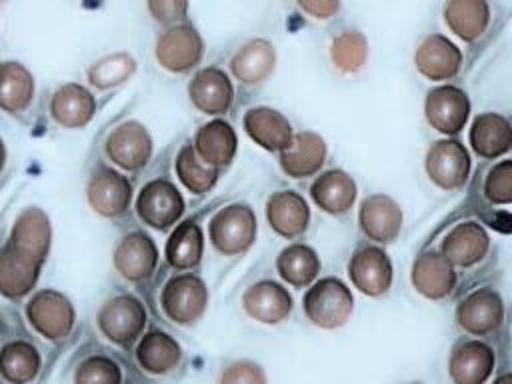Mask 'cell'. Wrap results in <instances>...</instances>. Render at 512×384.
Segmentation results:
<instances>
[{
    "mask_svg": "<svg viewBox=\"0 0 512 384\" xmlns=\"http://www.w3.org/2000/svg\"><path fill=\"white\" fill-rule=\"evenodd\" d=\"M326 158V144L316 132L292 134L290 144L280 152V166L292 178H306L320 170Z\"/></svg>",
    "mask_w": 512,
    "mask_h": 384,
    "instance_id": "cb8c5ba5",
    "label": "cell"
},
{
    "mask_svg": "<svg viewBox=\"0 0 512 384\" xmlns=\"http://www.w3.org/2000/svg\"><path fill=\"white\" fill-rule=\"evenodd\" d=\"M494 384H512V376L510 374H502V376L496 378Z\"/></svg>",
    "mask_w": 512,
    "mask_h": 384,
    "instance_id": "bcb514c9",
    "label": "cell"
},
{
    "mask_svg": "<svg viewBox=\"0 0 512 384\" xmlns=\"http://www.w3.org/2000/svg\"><path fill=\"white\" fill-rule=\"evenodd\" d=\"M412 384H418V382H412Z\"/></svg>",
    "mask_w": 512,
    "mask_h": 384,
    "instance_id": "681fc988",
    "label": "cell"
},
{
    "mask_svg": "<svg viewBox=\"0 0 512 384\" xmlns=\"http://www.w3.org/2000/svg\"><path fill=\"white\" fill-rule=\"evenodd\" d=\"M26 316L32 328L48 338L60 340L70 334L74 326V306L58 290H40L26 304Z\"/></svg>",
    "mask_w": 512,
    "mask_h": 384,
    "instance_id": "277c9868",
    "label": "cell"
},
{
    "mask_svg": "<svg viewBox=\"0 0 512 384\" xmlns=\"http://www.w3.org/2000/svg\"><path fill=\"white\" fill-rule=\"evenodd\" d=\"M190 102L204 114H224L234 98V88L226 72L216 66L198 70L188 84Z\"/></svg>",
    "mask_w": 512,
    "mask_h": 384,
    "instance_id": "ac0fdd59",
    "label": "cell"
},
{
    "mask_svg": "<svg viewBox=\"0 0 512 384\" xmlns=\"http://www.w3.org/2000/svg\"><path fill=\"white\" fill-rule=\"evenodd\" d=\"M150 16L158 24H176L188 12V0H146Z\"/></svg>",
    "mask_w": 512,
    "mask_h": 384,
    "instance_id": "ee69618b",
    "label": "cell"
},
{
    "mask_svg": "<svg viewBox=\"0 0 512 384\" xmlns=\"http://www.w3.org/2000/svg\"><path fill=\"white\" fill-rule=\"evenodd\" d=\"M4 162H6V148H4V142L0 140V172L4 168Z\"/></svg>",
    "mask_w": 512,
    "mask_h": 384,
    "instance_id": "7dc6e473",
    "label": "cell"
},
{
    "mask_svg": "<svg viewBox=\"0 0 512 384\" xmlns=\"http://www.w3.org/2000/svg\"><path fill=\"white\" fill-rule=\"evenodd\" d=\"M304 314L324 330H334L346 324L354 310V298L348 286L338 278H322L312 284L304 296Z\"/></svg>",
    "mask_w": 512,
    "mask_h": 384,
    "instance_id": "6da1fadb",
    "label": "cell"
},
{
    "mask_svg": "<svg viewBox=\"0 0 512 384\" xmlns=\"http://www.w3.org/2000/svg\"><path fill=\"white\" fill-rule=\"evenodd\" d=\"M494 368V352L480 340H466L452 350L448 372L454 384H484Z\"/></svg>",
    "mask_w": 512,
    "mask_h": 384,
    "instance_id": "ffe728a7",
    "label": "cell"
},
{
    "mask_svg": "<svg viewBox=\"0 0 512 384\" xmlns=\"http://www.w3.org/2000/svg\"><path fill=\"white\" fill-rule=\"evenodd\" d=\"M146 324L142 302L130 294L114 296L98 312L100 332L114 344H130L140 336Z\"/></svg>",
    "mask_w": 512,
    "mask_h": 384,
    "instance_id": "52a82bcc",
    "label": "cell"
},
{
    "mask_svg": "<svg viewBox=\"0 0 512 384\" xmlns=\"http://www.w3.org/2000/svg\"><path fill=\"white\" fill-rule=\"evenodd\" d=\"M312 200L328 214H344L356 200V184L344 170H328L310 186Z\"/></svg>",
    "mask_w": 512,
    "mask_h": 384,
    "instance_id": "f1b7e54d",
    "label": "cell"
},
{
    "mask_svg": "<svg viewBox=\"0 0 512 384\" xmlns=\"http://www.w3.org/2000/svg\"><path fill=\"white\" fill-rule=\"evenodd\" d=\"M330 58L344 74L358 72L368 58V40L358 30H344L330 44Z\"/></svg>",
    "mask_w": 512,
    "mask_h": 384,
    "instance_id": "f35d334b",
    "label": "cell"
},
{
    "mask_svg": "<svg viewBox=\"0 0 512 384\" xmlns=\"http://www.w3.org/2000/svg\"><path fill=\"white\" fill-rule=\"evenodd\" d=\"M208 232L218 252L226 256L242 254L256 240V216L246 204H230L212 216Z\"/></svg>",
    "mask_w": 512,
    "mask_h": 384,
    "instance_id": "7a4b0ae2",
    "label": "cell"
},
{
    "mask_svg": "<svg viewBox=\"0 0 512 384\" xmlns=\"http://www.w3.org/2000/svg\"><path fill=\"white\" fill-rule=\"evenodd\" d=\"M244 130L258 146L270 152H282L292 140L288 118L268 106L250 108L244 114Z\"/></svg>",
    "mask_w": 512,
    "mask_h": 384,
    "instance_id": "603a6c76",
    "label": "cell"
},
{
    "mask_svg": "<svg viewBox=\"0 0 512 384\" xmlns=\"http://www.w3.org/2000/svg\"><path fill=\"white\" fill-rule=\"evenodd\" d=\"M138 364L150 374H166L174 370L182 358L180 344L166 332L152 330L142 336L136 348Z\"/></svg>",
    "mask_w": 512,
    "mask_h": 384,
    "instance_id": "836d02e7",
    "label": "cell"
},
{
    "mask_svg": "<svg viewBox=\"0 0 512 384\" xmlns=\"http://www.w3.org/2000/svg\"><path fill=\"white\" fill-rule=\"evenodd\" d=\"M470 112L468 96L456 86H438L428 92L424 102V114L432 128L442 134H458Z\"/></svg>",
    "mask_w": 512,
    "mask_h": 384,
    "instance_id": "4fadbf2b",
    "label": "cell"
},
{
    "mask_svg": "<svg viewBox=\"0 0 512 384\" xmlns=\"http://www.w3.org/2000/svg\"><path fill=\"white\" fill-rule=\"evenodd\" d=\"M488 246H490L488 234L480 224L462 222L446 234L442 242V256L452 266L470 268L486 256Z\"/></svg>",
    "mask_w": 512,
    "mask_h": 384,
    "instance_id": "d4e9b609",
    "label": "cell"
},
{
    "mask_svg": "<svg viewBox=\"0 0 512 384\" xmlns=\"http://www.w3.org/2000/svg\"><path fill=\"white\" fill-rule=\"evenodd\" d=\"M456 320L468 334L484 336L494 332L504 320L502 298L492 288L470 292L456 308Z\"/></svg>",
    "mask_w": 512,
    "mask_h": 384,
    "instance_id": "7c38bea8",
    "label": "cell"
},
{
    "mask_svg": "<svg viewBox=\"0 0 512 384\" xmlns=\"http://www.w3.org/2000/svg\"><path fill=\"white\" fill-rule=\"evenodd\" d=\"M444 22L458 38L472 42L488 28L490 10L486 0H446Z\"/></svg>",
    "mask_w": 512,
    "mask_h": 384,
    "instance_id": "d6a6232c",
    "label": "cell"
},
{
    "mask_svg": "<svg viewBox=\"0 0 512 384\" xmlns=\"http://www.w3.org/2000/svg\"><path fill=\"white\" fill-rule=\"evenodd\" d=\"M276 268L284 282L296 288H302V286H308L318 276L320 258L310 246L292 244L278 254Z\"/></svg>",
    "mask_w": 512,
    "mask_h": 384,
    "instance_id": "d590c367",
    "label": "cell"
},
{
    "mask_svg": "<svg viewBox=\"0 0 512 384\" xmlns=\"http://www.w3.org/2000/svg\"><path fill=\"white\" fill-rule=\"evenodd\" d=\"M414 64L428 80L454 78L462 64L460 48L442 34L426 36L414 54Z\"/></svg>",
    "mask_w": 512,
    "mask_h": 384,
    "instance_id": "2e32d148",
    "label": "cell"
},
{
    "mask_svg": "<svg viewBox=\"0 0 512 384\" xmlns=\"http://www.w3.org/2000/svg\"><path fill=\"white\" fill-rule=\"evenodd\" d=\"M106 154L118 168L136 172L150 160L152 138L140 122H124L106 138Z\"/></svg>",
    "mask_w": 512,
    "mask_h": 384,
    "instance_id": "30bf717a",
    "label": "cell"
},
{
    "mask_svg": "<svg viewBox=\"0 0 512 384\" xmlns=\"http://www.w3.org/2000/svg\"><path fill=\"white\" fill-rule=\"evenodd\" d=\"M32 98V72L16 60L0 62V108L8 114H18L32 104Z\"/></svg>",
    "mask_w": 512,
    "mask_h": 384,
    "instance_id": "1f68e13d",
    "label": "cell"
},
{
    "mask_svg": "<svg viewBox=\"0 0 512 384\" xmlns=\"http://www.w3.org/2000/svg\"><path fill=\"white\" fill-rule=\"evenodd\" d=\"M4 2H6V0H0V6H2V4H4Z\"/></svg>",
    "mask_w": 512,
    "mask_h": 384,
    "instance_id": "c3c4849f",
    "label": "cell"
},
{
    "mask_svg": "<svg viewBox=\"0 0 512 384\" xmlns=\"http://www.w3.org/2000/svg\"><path fill=\"white\" fill-rule=\"evenodd\" d=\"M136 212L144 224L156 230H166L182 216L184 200L172 182L152 180L140 190Z\"/></svg>",
    "mask_w": 512,
    "mask_h": 384,
    "instance_id": "ba28073f",
    "label": "cell"
},
{
    "mask_svg": "<svg viewBox=\"0 0 512 384\" xmlns=\"http://www.w3.org/2000/svg\"><path fill=\"white\" fill-rule=\"evenodd\" d=\"M266 216L274 232L284 238H296L308 228L310 210L300 194L292 190H282L268 198Z\"/></svg>",
    "mask_w": 512,
    "mask_h": 384,
    "instance_id": "484cf974",
    "label": "cell"
},
{
    "mask_svg": "<svg viewBox=\"0 0 512 384\" xmlns=\"http://www.w3.org/2000/svg\"><path fill=\"white\" fill-rule=\"evenodd\" d=\"M154 52L162 68L180 74L188 72L200 62L204 54V42L194 26L174 24L158 36Z\"/></svg>",
    "mask_w": 512,
    "mask_h": 384,
    "instance_id": "8992f818",
    "label": "cell"
},
{
    "mask_svg": "<svg viewBox=\"0 0 512 384\" xmlns=\"http://www.w3.org/2000/svg\"><path fill=\"white\" fill-rule=\"evenodd\" d=\"M40 370V356L28 342H10L0 350V374L10 384H28Z\"/></svg>",
    "mask_w": 512,
    "mask_h": 384,
    "instance_id": "8d00e7d4",
    "label": "cell"
},
{
    "mask_svg": "<svg viewBox=\"0 0 512 384\" xmlns=\"http://www.w3.org/2000/svg\"><path fill=\"white\" fill-rule=\"evenodd\" d=\"M348 276L362 294L380 296L392 284V264L386 252L376 246H366L350 258Z\"/></svg>",
    "mask_w": 512,
    "mask_h": 384,
    "instance_id": "e0dca14e",
    "label": "cell"
},
{
    "mask_svg": "<svg viewBox=\"0 0 512 384\" xmlns=\"http://www.w3.org/2000/svg\"><path fill=\"white\" fill-rule=\"evenodd\" d=\"M86 200L90 208L106 218L122 216L132 200V186L126 176L114 168L100 166L86 184Z\"/></svg>",
    "mask_w": 512,
    "mask_h": 384,
    "instance_id": "9c48e42d",
    "label": "cell"
},
{
    "mask_svg": "<svg viewBox=\"0 0 512 384\" xmlns=\"http://www.w3.org/2000/svg\"><path fill=\"white\" fill-rule=\"evenodd\" d=\"M426 172L430 180L444 188L456 190L464 186L470 172V156L458 140H438L426 154Z\"/></svg>",
    "mask_w": 512,
    "mask_h": 384,
    "instance_id": "8fae6325",
    "label": "cell"
},
{
    "mask_svg": "<svg viewBox=\"0 0 512 384\" xmlns=\"http://www.w3.org/2000/svg\"><path fill=\"white\" fill-rule=\"evenodd\" d=\"M484 196L492 204L512 202V162L502 160L496 164L484 180Z\"/></svg>",
    "mask_w": 512,
    "mask_h": 384,
    "instance_id": "b9f144b4",
    "label": "cell"
},
{
    "mask_svg": "<svg viewBox=\"0 0 512 384\" xmlns=\"http://www.w3.org/2000/svg\"><path fill=\"white\" fill-rule=\"evenodd\" d=\"M470 144L482 158H496L506 154L512 144L510 122L496 112L476 116L470 128Z\"/></svg>",
    "mask_w": 512,
    "mask_h": 384,
    "instance_id": "4dcf8cb0",
    "label": "cell"
},
{
    "mask_svg": "<svg viewBox=\"0 0 512 384\" xmlns=\"http://www.w3.org/2000/svg\"><path fill=\"white\" fill-rule=\"evenodd\" d=\"M160 304L164 314L176 324H192L208 306V290L198 276L178 274L164 284Z\"/></svg>",
    "mask_w": 512,
    "mask_h": 384,
    "instance_id": "5b68a950",
    "label": "cell"
},
{
    "mask_svg": "<svg viewBox=\"0 0 512 384\" xmlns=\"http://www.w3.org/2000/svg\"><path fill=\"white\" fill-rule=\"evenodd\" d=\"M40 268L4 244L0 248V294L10 300L30 294L38 282Z\"/></svg>",
    "mask_w": 512,
    "mask_h": 384,
    "instance_id": "f546056e",
    "label": "cell"
},
{
    "mask_svg": "<svg viewBox=\"0 0 512 384\" xmlns=\"http://www.w3.org/2000/svg\"><path fill=\"white\" fill-rule=\"evenodd\" d=\"M204 252V236L194 220H186L174 228L166 242V260L178 270L194 268Z\"/></svg>",
    "mask_w": 512,
    "mask_h": 384,
    "instance_id": "e575fe53",
    "label": "cell"
},
{
    "mask_svg": "<svg viewBox=\"0 0 512 384\" xmlns=\"http://www.w3.org/2000/svg\"><path fill=\"white\" fill-rule=\"evenodd\" d=\"M276 66V50L268 40L256 38L246 42L230 60L234 78L242 84L264 82Z\"/></svg>",
    "mask_w": 512,
    "mask_h": 384,
    "instance_id": "4316f807",
    "label": "cell"
},
{
    "mask_svg": "<svg viewBox=\"0 0 512 384\" xmlns=\"http://www.w3.org/2000/svg\"><path fill=\"white\" fill-rule=\"evenodd\" d=\"M136 72V60L126 52H114L98 58L86 70L90 86L98 90H110L124 84Z\"/></svg>",
    "mask_w": 512,
    "mask_h": 384,
    "instance_id": "74e56055",
    "label": "cell"
},
{
    "mask_svg": "<svg viewBox=\"0 0 512 384\" xmlns=\"http://www.w3.org/2000/svg\"><path fill=\"white\" fill-rule=\"evenodd\" d=\"M114 268L118 274L130 282L146 280L156 264H158V250L150 236L144 232H130L120 238L112 254Z\"/></svg>",
    "mask_w": 512,
    "mask_h": 384,
    "instance_id": "5bb4252c",
    "label": "cell"
},
{
    "mask_svg": "<svg viewBox=\"0 0 512 384\" xmlns=\"http://www.w3.org/2000/svg\"><path fill=\"white\" fill-rule=\"evenodd\" d=\"M96 112V100L88 88L76 82L60 86L50 98V116L62 128H84Z\"/></svg>",
    "mask_w": 512,
    "mask_h": 384,
    "instance_id": "d6986e66",
    "label": "cell"
},
{
    "mask_svg": "<svg viewBox=\"0 0 512 384\" xmlns=\"http://www.w3.org/2000/svg\"><path fill=\"white\" fill-rule=\"evenodd\" d=\"M6 244L16 254L42 266L50 254L52 244V226L48 214L36 206L24 208L12 224Z\"/></svg>",
    "mask_w": 512,
    "mask_h": 384,
    "instance_id": "3957f363",
    "label": "cell"
},
{
    "mask_svg": "<svg viewBox=\"0 0 512 384\" xmlns=\"http://www.w3.org/2000/svg\"><path fill=\"white\" fill-rule=\"evenodd\" d=\"M192 148L204 164L218 170L222 166H228L234 158L236 134L228 122L212 120L196 132Z\"/></svg>",
    "mask_w": 512,
    "mask_h": 384,
    "instance_id": "83f0119b",
    "label": "cell"
},
{
    "mask_svg": "<svg viewBox=\"0 0 512 384\" xmlns=\"http://www.w3.org/2000/svg\"><path fill=\"white\" fill-rule=\"evenodd\" d=\"M296 4L302 12L316 20H328L340 8V0H296Z\"/></svg>",
    "mask_w": 512,
    "mask_h": 384,
    "instance_id": "f6af8a7d",
    "label": "cell"
},
{
    "mask_svg": "<svg viewBox=\"0 0 512 384\" xmlns=\"http://www.w3.org/2000/svg\"><path fill=\"white\" fill-rule=\"evenodd\" d=\"M410 278L416 292L430 300L446 298L456 284L454 266L442 254L436 252L420 254L412 264Z\"/></svg>",
    "mask_w": 512,
    "mask_h": 384,
    "instance_id": "7402d4cb",
    "label": "cell"
},
{
    "mask_svg": "<svg viewBox=\"0 0 512 384\" xmlns=\"http://www.w3.org/2000/svg\"><path fill=\"white\" fill-rule=\"evenodd\" d=\"M174 168H176L180 182L194 194L208 192L216 184V178H218V170L204 164L192 146H184L178 152Z\"/></svg>",
    "mask_w": 512,
    "mask_h": 384,
    "instance_id": "ab89813d",
    "label": "cell"
},
{
    "mask_svg": "<svg viewBox=\"0 0 512 384\" xmlns=\"http://www.w3.org/2000/svg\"><path fill=\"white\" fill-rule=\"evenodd\" d=\"M244 312L262 324H278L292 312V296L272 280H260L242 294Z\"/></svg>",
    "mask_w": 512,
    "mask_h": 384,
    "instance_id": "9a60e30c",
    "label": "cell"
},
{
    "mask_svg": "<svg viewBox=\"0 0 512 384\" xmlns=\"http://www.w3.org/2000/svg\"><path fill=\"white\" fill-rule=\"evenodd\" d=\"M220 384H266V376L258 364L240 360L222 370Z\"/></svg>",
    "mask_w": 512,
    "mask_h": 384,
    "instance_id": "7bdbcfd3",
    "label": "cell"
},
{
    "mask_svg": "<svg viewBox=\"0 0 512 384\" xmlns=\"http://www.w3.org/2000/svg\"><path fill=\"white\" fill-rule=\"evenodd\" d=\"M360 228L362 232L376 242H392L402 228V210L400 206L384 194L368 196L360 206Z\"/></svg>",
    "mask_w": 512,
    "mask_h": 384,
    "instance_id": "44dd1931",
    "label": "cell"
},
{
    "mask_svg": "<svg viewBox=\"0 0 512 384\" xmlns=\"http://www.w3.org/2000/svg\"><path fill=\"white\" fill-rule=\"evenodd\" d=\"M74 384H122V372L114 360L90 356L76 368Z\"/></svg>",
    "mask_w": 512,
    "mask_h": 384,
    "instance_id": "60d3db41",
    "label": "cell"
}]
</instances>
